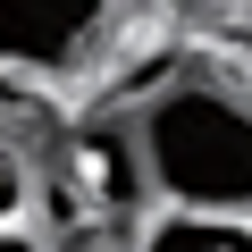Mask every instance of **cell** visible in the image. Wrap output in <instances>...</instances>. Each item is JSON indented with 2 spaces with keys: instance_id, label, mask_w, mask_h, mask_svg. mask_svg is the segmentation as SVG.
<instances>
[{
  "instance_id": "obj_4",
  "label": "cell",
  "mask_w": 252,
  "mask_h": 252,
  "mask_svg": "<svg viewBox=\"0 0 252 252\" xmlns=\"http://www.w3.org/2000/svg\"><path fill=\"white\" fill-rule=\"evenodd\" d=\"M0 227H34V168L17 143H0Z\"/></svg>"
},
{
  "instance_id": "obj_5",
  "label": "cell",
  "mask_w": 252,
  "mask_h": 252,
  "mask_svg": "<svg viewBox=\"0 0 252 252\" xmlns=\"http://www.w3.org/2000/svg\"><path fill=\"white\" fill-rule=\"evenodd\" d=\"M0 252H42V235L34 227H0Z\"/></svg>"
},
{
  "instance_id": "obj_3",
  "label": "cell",
  "mask_w": 252,
  "mask_h": 252,
  "mask_svg": "<svg viewBox=\"0 0 252 252\" xmlns=\"http://www.w3.org/2000/svg\"><path fill=\"white\" fill-rule=\"evenodd\" d=\"M135 252H252V219H202V210H152L135 227Z\"/></svg>"
},
{
  "instance_id": "obj_6",
  "label": "cell",
  "mask_w": 252,
  "mask_h": 252,
  "mask_svg": "<svg viewBox=\"0 0 252 252\" xmlns=\"http://www.w3.org/2000/svg\"><path fill=\"white\" fill-rule=\"evenodd\" d=\"M202 9H219V17H252V0H202Z\"/></svg>"
},
{
  "instance_id": "obj_2",
  "label": "cell",
  "mask_w": 252,
  "mask_h": 252,
  "mask_svg": "<svg viewBox=\"0 0 252 252\" xmlns=\"http://www.w3.org/2000/svg\"><path fill=\"white\" fill-rule=\"evenodd\" d=\"M118 17L126 0H0V67L34 84H67L118 42Z\"/></svg>"
},
{
  "instance_id": "obj_1",
  "label": "cell",
  "mask_w": 252,
  "mask_h": 252,
  "mask_svg": "<svg viewBox=\"0 0 252 252\" xmlns=\"http://www.w3.org/2000/svg\"><path fill=\"white\" fill-rule=\"evenodd\" d=\"M143 168V193L160 210H202V219H252V101L210 76H177L152 93L126 126Z\"/></svg>"
}]
</instances>
